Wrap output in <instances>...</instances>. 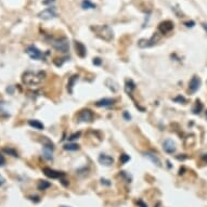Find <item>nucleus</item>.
I'll return each instance as SVG.
<instances>
[{"instance_id":"7","label":"nucleus","mask_w":207,"mask_h":207,"mask_svg":"<svg viewBox=\"0 0 207 207\" xmlns=\"http://www.w3.org/2000/svg\"><path fill=\"white\" fill-rule=\"evenodd\" d=\"M38 16L42 20H52L57 17V12H55V9L53 7L49 8V9H46V10L41 11V12L38 14Z\"/></svg>"},{"instance_id":"22","label":"nucleus","mask_w":207,"mask_h":207,"mask_svg":"<svg viewBox=\"0 0 207 207\" xmlns=\"http://www.w3.org/2000/svg\"><path fill=\"white\" fill-rule=\"evenodd\" d=\"M82 9H85V10H88V9H94V8H96V5L92 3L90 0H84L82 3Z\"/></svg>"},{"instance_id":"21","label":"nucleus","mask_w":207,"mask_h":207,"mask_svg":"<svg viewBox=\"0 0 207 207\" xmlns=\"http://www.w3.org/2000/svg\"><path fill=\"white\" fill-rule=\"evenodd\" d=\"M51 187V183L46 181V180H41L39 183H38V190L40 191H44V190H47L48 188Z\"/></svg>"},{"instance_id":"32","label":"nucleus","mask_w":207,"mask_h":207,"mask_svg":"<svg viewBox=\"0 0 207 207\" xmlns=\"http://www.w3.org/2000/svg\"><path fill=\"white\" fill-rule=\"evenodd\" d=\"M52 2H54V0H44V1H42L44 5H50V3Z\"/></svg>"},{"instance_id":"35","label":"nucleus","mask_w":207,"mask_h":207,"mask_svg":"<svg viewBox=\"0 0 207 207\" xmlns=\"http://www.w3.org/2000/svg\"><path fill=\"white\" fill-rule=\"evenodd\" d=\"M202 160L207 163V154H204V155H202Z\"/></svg>"},{"instance_id":"28","label":"nucleus","mask_w":207,"mask_h":207,"mask_svg":"<svg viewBox=\"0 0 207 207\" xmlns=\"http://www.w3.org/2000/svg\"><path fill=\"white\" fill-rule=\"evenodd\" d=\"M5 158L3 157V155L0 153V166H5Z\"/></svg>"},{"instance_id":"24","label":"nucleus","mask_w":207,"mask_h":207,"mask_svg":"<svg viewBox=\"0 0 207 207\" xmlns=\"http://www.w3.org/2000/svg\"><path fill=\"white\" fill-rule=\"evenodd\" d=\"M202 110H203V104L201 103L200 101H197L196 105H195V107L193 109V113H194V114H200Z\"/></svg>"},{"instance_id":"38","label":"nucleus","mask_w":207,"mask_h":207,"mask_svg":"<svg viewBox=\"0 0 207 207\" xmlns=\"http://www.w3.org/2000/svg\"><path fill=\"white\" fill-rule=\"evenodd\" d=\"M62 207H67V206H62Z\"/></svg>"},{"instance_id":"18","label":"nucleus","mask_w":207,"mask_h":207,"mask_svg":"<svg viewBox=\"0 0 207 207\" xmlns=\"http://www.w3.org/2000/svg\"><path fill=\"white\" fill-rule=\"evenodd\" d=\"M105 85L107 86V88L111 89L113 92H116L117 90H118V85L116 84L114 80H112V79H106V80H105Z\"/></svg>"},{"instance_id":"4","label":"nucleus","mask_w":207,"mask_h":207,"mask_svg":"<svg viewBox=\"0 0 207 207\" xmlns=\"http://www.w3.org/2000/svg\"><path fill=\"white\" fill-rule=\"evenodd\" d=\"M158 40H160V36H158V34L156 33V34L153 35L152 38H150V39H140L139 40L138 47L142 48V49H144V48L153 47V46L156 44V41H158Z\"/></svg>"},{"instance_id":"8","label":"nucleus","mask_w":207,"mask_h":207,"mask_svg":"<svg viewBox=\"0 0 207 207\" xmlns=\"http://www.w3.org/2000/svg\"><path fill=\"white\" fill-rule=\"evenodd\" d=\"M42 171H44V174L47 177L51 178V179H61L62 177H64V174L61 173V171H57V170L54 169H51V168L49 167H44V169H42Z\"/></svg>"},{"instance_id":"1","label":"nucleus","mask_w":207,"mask_h":207,"mask_svg":"<svg viewBox=\"0 0 207 207\" xmlns=\"http://www.w3.org/2000/svg\"><path fill=\"white\" fill-rule=\"evenodd\" d=\"M44 72H25L22 76V82L26 86H38L44 79Z\"/></svg>"},{"instance_id":"14","label":"nucleus","mask_w":207,"mask_h":207,"mask_svg":"<svg viewBox=\"0 0 207 207\" xmlns=\"http://www.w3.org/2000/svg\"><path fill=\"white\" fill-rule=\"evenodd\" d=\"M115 100L114 99H110V98H104L99 100V101L96 102V105L99 106V107H106V106H111L114 104Z\"/></svg>"},{"instance_id":"26","label":"nucleus","mask_w":207,"mask_h":207,"mask_svg":"<svg viewBox=\"0 0 207 207\" xmlns=\"http://www.w3.org/2000/svg\"><path fill=\"white\" fill-rule=\"evenodd\" d=\"M129 160H130V156L127 155V154L121 155V164H126L127 162H129Z\"/></svg>"},{"instance_id":"5","label":"nucleus","mask_w":207,"mask_h":207,"mask_svg":"<svg viewBox=\"0 0 207 207\" xmlns=\"http://www.w3.org/2000/svg\"><path fill=\"white\" fill-rule=\"evenodd\" d=\"M77 119H78V121H80V123H90V121H92V119H93V113L88 109L82 110V111L79 112L78 115H77Z\"/></svg>"},{"instance_id":"6","label":"nucleus","mask_w":207,"mask_h":207,"mask_svg":"<svg viewBox=\"0 0 207 207\" xmlns=\"http://www.w3.org/2000/svg\"><path fill=\"white\" fill-rule=\"evenodd\" d=\"M26 53L27 55L33 60H41L44 58V54H42V52L40 51L38 48H36L35 46H30L27 47L26 49Z\"/></svg>"},{"instance_id":"16","label":"nucleus","mask_w":207,"mask_h":207,"mask_svg":"<svg viewBox=\"0 0 207 207\" xmlns=\"http://www.w3.org/2000/svg\"><path fill=\"white\" fill-rule=\"evenodd\" d=\"M78 75H73V76L69 78L68 82H67V90H68L69 93H73V88H74L75 84L78 80Z\"/></svg>"},{"instance_id":"17","label":"nucleus","mask_w":207,"mask_h":207,"mask_svg":"<svg viewBox=\"0 0 207 207\" xmlns=\"http://www.w3.org/2000/svg\"><path fill=\"white\" fill-rule=\"evenodd\" d=\"M28 125H30V127H33V128L38 129V130H42V129L44 128V124L40 123L39 121H36V119H32V121H28Z\"/></svg>"},{"instance_id":"25","label":"nucleus","mask_w":207,"mask_h":207,"mask_svg":"<svg viewBox=\"0 0 207 207\" xmlns=\"http://www.w3.org/2000/svg\"><path fill=\"white\" fill-rule=\"evenodd\" d=\"M3 152H5V153H8V154H10V155H12V156H14V157H17V152L16 151H14L13 149H11V148H5L3 149Z\"/></svg>"},{"instance_id":"23","label":"nucleus","mask_w":207,"mask_h":207,"mask_svg":"<svg viewBox=\"0 0 207 207\" xmlns=\"http://www.w3.org/2000/svg\"><path fill=\"white\" fill-rule=\"evenodd\" d=\"M79 149V146L76 143H67L64 146V150L66 151H77Z\"/></svg>"},{"instance_id":"29","label":"nucleus","mask_w":207,"mask_h":207,"mask_svg":"<svg viewBox=\"0 0 207 207\" xmlns=\"http://www.w3.org/2000/svg\"><path fill=\"white\" fill-rule=\"evenodd\" d=\"M174 101H176V102H185V99L183 98V96H177V98H175L174 99Z\"/></svg>"},{"instance_id":"10","label":"nucleus","mask_w":207,"mask_h":207,"mask_svg":"<svg viewBox=\"0 0 207 207\" xmlns=\"http://www.w3.org/2000/svg\"><path fill=\"white\" fill-rule=\"evenodd\" d=\"M163 149L166 153L168 154H174L176 152V143L174 142L173 140H170V139H167V140L164 141L163 143Z\"/></svg>"},{"instance_id":"34","label":"nucleus","mask_w":207,"mask_h":207,"mask_svg":"<svg viewBox=\"0 0 207 207\" xmlns=\"http://www.w3.org/2000/svg\"><path fill=\"white\" fill-rule=\"evenodd\" d=\"M124 117H125L127 121H129V119H130V115H128V113H127V112H125V113H124Z\"/></svg>"},{"instance_id":"9","label":"nucleus","mask_w":207,"mask_h":207,"mask_svg":"<svg viewBox=\"0 0 207 207\" xmlns=\"http://www.w3.org/2000/svg\"><path fill=\"white\" fill-rule=\"evenodd\" d=\"M174 30V23L171 21H164L158 25V30L162 34H168Z\"/></svg>"},{"instance_id":"30","label":"nucleus","mask_w":207,"mask_h":207,"mask_svg":"<svg viewBox=\"0 0 207 207\" xmlns=\"http://www.w3.org/2000/svg\"><path fill=\"white\" fill-rule=\"evenodd\" d=\"M102 61L100 58H96V59H93V64L94 65H101Z\"/></svg>"},{"instance_id":"15","label":"nucleus","mask_w":207,"mask_h":207,"mask_svg":"<svg viewBox=\"0 0 207 207\" xmlns=\"http://www.w3.org/2000/svg\"><path fill=\"white\" fill-rule=\"evenodd\" d=\"M144 156H146V157H148L153 164H155V165L158 166V167H160V166H162V163H160V158H158L157 156H155V154H153V153H151V152H146V153H144Z\"/></svg>"},{"instance_id":"20","label":"nucleus","mask_w":207,"mask_h":207,"mask_svg":"<svg viewBox=\"0 0 207 207\" xmlns=\"http://www.w3.org/2000/svg\"><path fill=\"white\" fill-rule=\"evenodd\" d=\"M135 88H136V84H135V82H133L131 79H129V80H127V82H126L125 89H126V92H127V93H130V92L132 91Z\"/></svg>"},{"instance_id":"37","label":"nucleus","mask_w":207,"mask_h":207,"mask_svg":"<svg viewBox=\"0 0 207 207\" xmlns=\"http://www.w3.org/2000/svg\"><path fill=\"white\" fill-rule=\"evenodd\" d=\"M206 119H207V111H206Z\"/></svg>"},{"instance_id":"11","label":"nucleus","mask_w":207,"mask_h":207,"mask_svg":"<svg viewBox=\"0 0 207 207\" xmlns=\"http://www.w3.org/2000/svg\"><path fill=\"white\" fill-rule=\"evenodd\" d=\"M201 86V79L197 76H194L192 79L190 80V84H189V90H190L191 93H194L198 90Z\"/></svg>"},{"instance_id":"27","label":"nucleus","mask_w":207,"mask_h":207,"mask_svg":"<svg viewBox=\"0 0 207 207\" xmlns=\"http://www.w3.org/2000/svg\"><path fill=\"white\" fill-rule=\"evenodd\" d=\"M79 137H80V132H76V133H74V135L69 136L68 140L69 141H74V140H76V139H78Z\"/></svg>"},{"instance_id":"13","label":"nucleus","mask_w":207,"mask_h":207,"mask_svg":"<svg viewBox=\"0 0 207 207\" xmlns=\"http://www.w3.org/2000/svg\"><path fill=\"white\" fill-rule=\"evenodd\" d=\"M99 163L104 166H111L114 163V160L112 156L106 155V154H101L99 156Z\"/></svg>"},{"instance_id":"2","label":"nucleus","mask_w":207,"mask_h":207,"mask_svg":"<svg viewBox=\"0 0 207 207\" xmlns=\"http://www.w3.org/2000/svg\"><path fill=\"white\" fill-rule=\"evenodd\" d=\"M50 44H52V47L55 50L62 52V53H66L69 50V42L66 37L57 38V39H52Z\"/></svg>"},{"instance_id":"33","label":"nucleus","mask_w":207,"mask_h":207,"mask_svg":"<svg viewBox=\"0 0 207 207\" xmlns=\"http://www.w3.org/2000/svg\"><path fill=\"white\" fill-rule=\"evenodd\" d=\"M5 183V178L2 177V176H0V187L1 185H3Z\"/></svg>"},{"instance_id":"31","label":"nucleus","mask_w":207,"mask_h":207,"mask_svg":"<svg viewBox=\"0 0 207 207\" xmlns=\"http://www.w3.org/2000/svg\"><path fill=\"white\" fill-rule=\"evenodd\" d=\"M184 25L187 26V27H193V26L195 25V23L193 22V21H190V22H185Z\"/></svg>"},{"instance_id":"36","label":"nucleus","mask_w":207,"mask_h":207,"mask_svg":"<svg viewBox=\"0 0 207 207\" xmlns=\"http://www.w3.org/2000/svg\"><path fill=\"white\" fill-rule=\"evenodd\" d=\"M203 27H204V30L207 32V23H203Z\"/></svg>"},{"instance_id":"3","label":"nucleus","mask_w":207,"mask_h":207,"mask_svg":"<svg viewBox=\"0 0 207 207\" xmlns=\"http://www.w3.org/2000/svg\"><path fill=\"white\" fill-rule=\"evenodd\" d=\"M94 30L98 33V35L102 38V39L106 40V41H111V40L113 39V37H114L113 30H112V28L110 27L109 25L99 26V27L94 28Z\"/></svg>"},{"instance_id":"12","label":"nucleus","mask_w":207,"mask_h":207,"mask_svg":"<svg viewBox=\"0 0 207 207\" xmlns=\"http://www.w3.org/2000/svg\"><path fill=\"white\" fill-rule=\"evenodd\" d=\"M75 49H76V53L78 54L79 58H85L87 54V50L86 47H85V44H82L80 41H75Z\"/></svg>"},{"instance_id":"19","label":"nucleus","mask_w":207,"mask_h":207,"mask_svg":"<svg viewBox=\"0 0 207 207\" xmlns=\"http://www.w3.org/2000/svg\"><path fill=\"white\" fill-rule=\"evenodd\" d=\"M52 151H53V149L51 148H47V146H44V151H42V156H44L46 160H50L53 158V156H52Z\"/></svg>"}]
</instances>
